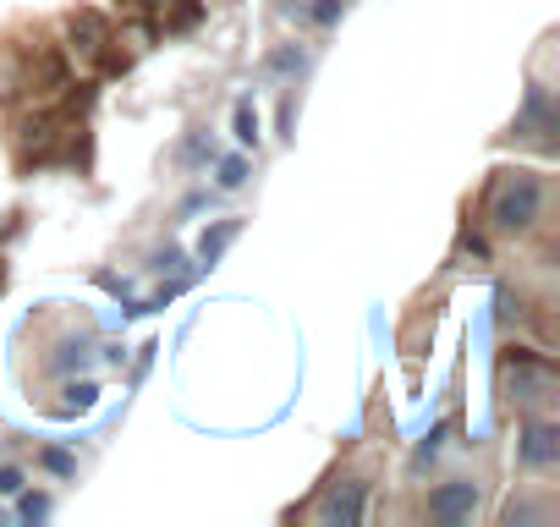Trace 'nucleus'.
<instances>
[{"label":"nucleus","mask_w":560,"mask_h":527,"mask_svg":"<svg viewBox=\"0 0 560 527\" xmlns=\"http://www.w3.org/2000/svg\"><path fill=\"white\" fill-rule=\"evenodd\" d=\"M538 209H544V176L538 171H500V176H489V187H483V220L494 231L516 236V231H527L538 220Z\"/></svg>","instance_id":"obj_1"},{"label":"nucleus","mask_w":560,"mask_h":527,"mask_svg":"<svg viewBox=\"0 0 560 527\" xmlns=\"http://www.w3.org/2000/svg\"><path fill=\"white\" fill-rule=\"evenodd\" d=\"M67 121H72V116H61V110H50V105L23 110V116L12 121L18 165H23V171H28V165H50V160H56V143H61V132H67Z\"/></svg>","instance_id":"obj_2"},{"label":"nucleus","mask_w":560,"mask_h":527,"mask_svg":"<svg viewBox=\"0 0 560 527\" xmlns=\"http://www.w3.org/2000/svg\"><path fill=\"white\" fill-rule=\"evenodd\" d=\"M61 28H67V50L78 56V67H94L105 56V45H110V23L94 7H72L61 17Z\"/></svg>","instance_id":"obj_3"},{"label":"nucleus","mask_w":560,"mask_h":527,"mask_svg":"<svg viewBox=\"0 0 560 527\" xmlns=\"http://www.w3.org/2000/svg\"><path fill=\"white\" fill-rule=\"evenodd\" d=\"M516 456H522L527 467H555V461H560V434H555V423H549V418H527V423H522V440H516Z\"/></svg>","instance_id":"obj_4"},{"label":"nucleus","mask_w":560,"mask_h":527,"mask_svg":"<svg viewBox=\"0 0 560 527\" xmlns=\"http://www.w3.org/2000/svg\"><path fill=\"white\" fill-rule=\"evenodd\" d=\"M472 505H478V489H472L467 478H451L445 489L429 494V516H434V522H467Z\"/></svg>","instance_id":"obj_5"},{"label":"nucleus","mask_w":560,"mask_h":527,"mask_svg":"<svg viewBox=\"0 0 560 527\" xmlns=\"http://www.w3.org/2000/svg\"><path fill=\"white\" fill-rule=\"evenodd\" d=\"M325 516H330V522H358V516H363V483H341V489L330 494Z\"/></svg>","instance_id":"obj_6"},{"label":"nucleus","mask_w":560,"mask_h":527,"mask_svg":"<svg viewBox=\"0 0 560 527\" xmlns=\"http://www.w3.org/2000/svg\"><path fill=\"white\" fill-rule=\"evenodd\" d=\"M236 231H242V220H220L214 231H203V242H198V258H203V264H214V258L231 247V236H236Z\"/></svg>","instance_id":"obj_7"},{"label":"nucleus","mask_w":560,"mask_h":527,"mask_svg":"<svg viewBox=\"0 0 560 527\" xmlns=\"http://www.w3.org/2000/svg\"><path fill=\"white\" fill-rule=\"evenodd\" d=\"M61 396H67V401H61V407H56V412H67V418H72V412H89V407H94V396H100V390H94V379H78V385H67V390H61Z\"/></svg>","instance_id":"obj_8"},{"label":"nucleus","mask_w":560,"mask_h":527,"mask_svg":"<svg viewBox=\"0 0 560 527\" xmlns=\"http://www.w3.org/2000/svg\"><path fill=\"white\" fill-rule=\"evenodd\" d=\"M236 138H242V143H258V116H253V105H247V99L236 105Z\"/></svg>","instance_id":"obj_9"},{"label":"nucleus","mask_w":560,"mask_h":527,"mask_svg":"<svg viewBox=\"0 0 560 527\" xmlns=\"http://www.w3.org/2000/svg\"><path fill=\"white\" fill-rule=\"evenodd\" d=\"M242 181H247V160H242V154L220 160V187H242Z\"/></svg>","instance_id":"obj_10"},{"label":"nucleus","mask_w":560,"mask_h":527,"mask_svg":"<svg viewBox=\"0 0 560 527\" xmlns=\"http://www.w3.org/2000/svg\"><path fill=\"white\" fill-rule=\"evenodd\" d=\"M39 461H45L56 478H72V456H67V450H39Z\"/></svg>","instance_id":"obj_11"},{"label":"nucleus","mask_w":560,"mask_h":527,"mask_svg":"<svg viewBox=\"0 0 560 527\" xmlns=\"http://www.w3.org/2000/svg\"><path fill=\"white\" fill-rule=\"evenodd\" d=\"M18 511H23V522H39V516L50 511V500H45V494H28V500H23Z\"/></svg>","instance_id":"obj_12"},{"label":"nucleus","mask_w":560,"mask_h":527,"mask_svg":"<svg viewBox=\"0 0 560 527\" xmlns=\"http://www.w3.org/2000/svg\"><path fill=\"white\" fill-rule=\"evenodd\" d=\"M23 489V472L18 467H0V494H18Z\"/></svg>","instance_id":"obj_13"},{"label":"nucleus","mask_w":560,"mask_h":527,"mask_svg":"<svg viewBox=\"0 0 560 527\" xmlns=\"http://www.w3.org/2000/svg\"><path fill=\"white\" fill-rule=\"evenodd\" d=\"M132 7H138V12H143V17H149V23H160V12H165V7H171V0H132Z\"/></svg>","instance_id":"obj_14"},{"label":"nucleus","mask_w":560,"mask_h":527,"mask_svg":"<svg viewBox=\"0 0 560 527\" xmlns=\"http://www.w3.org/2000/svg\"><path fill=\"white\" fill-rule=\"evenodd\" d=\"M314 17H319V23H336V17H341V0H319Z\"/></svg>","instance_id":"obj_15"},{"label":"nucleus","mask_w":560,"mask_h":527,"mask_svg":"<svg viewBox=\"0 0 560 527\" xmlns=\"http://www.w3.org/2000/svg\"><path fill=\"white\" fill-rule=\"evenodd\" d=\"M0 286H7V264H0Z\"/></svg>","instance_id":"obj_16"}]
</instances>
